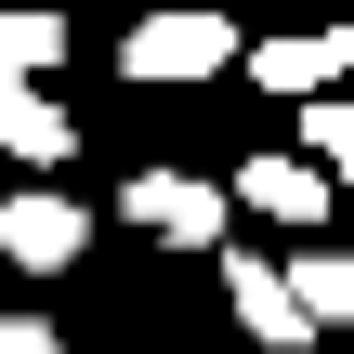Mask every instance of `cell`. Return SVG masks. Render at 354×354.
<instances>
[{"instance_id": "cell-1", "label": "cell", "mask_w": 354, "mask_h": 354, "mask_svg": "<svg viewBox=\"0 0 354 354\" xmlns=\"http://www.w3.org/2000/svg\"><path fill=\"white\" fill-rule=\"evenodd\" d=\"M118 66L158 79V92H184V79H223V66H236V26H223V13H131Z\"/></svg>"}, {"instance_id": "cell-2", "label": "cell", "mask_w": 354, "mask_h": 354, "mask_svg": "<svg viewBox=\"0 0 354 354\" xmlns=\"http://www.w3.org/2000/svg\"><path fill=\"white\" fill-rule=\"evenodd\" d=\"M145 236H171V250H223V223H236V197L223 184H197V171H131V197H118Z\"/></svg>"}, {"instance_id": "cell-3", "label": "cell", "mask_w": 354, "mask_h": 354, "mask_svg": "<svg viewBox=\"0 0 354 354\" xmlns=\"http://www.w3.org/2000/svg\"><path fill=\"white\" fill-rule=\"evenodd\" d=\"M223 302H236V328L263 354H302L315 342V315L289 302V263H263V250H223Z\"/></svg>"}, {"instance_id": "cell-4", "label": "cell", "mask_w": 354, "mask_h": 354, "mask_svg": "<svg viewBox=\"0 0 354 354\" xmlns=\"http://www.w3.org/2000/svg\"><path fill=\"white\" fill-rule=\"evenodd\" d=\"M79 236H92V210H66L53 184H26V197L0 210V250H13L26 276H66V263H79Z\"/></svg>"}, {"instance_id": "cell-5", "label": "cell", "mask_w": 354, "mask_h": 354, "mask_svg": "<svg viewBox=\"0 0 354 354\" xmlns=\"http://www.w3.org/2000/svg\"><path fill=\"white\" fill-rule=\"evenodd\" d=\"M342 26H289V39H250V79L263 92H289V105H315V92H342Z\"/></svg>"}, {"instance_id": "cell-6", "label": "cell", "mask_w": 354, "mask_h": 354, "mask_svg": "<svg viewBox=\"0 0 354 354\" xmlns=\"http://www.w3.org/2000/svg\"><path fill=\"white\" fill-rule=\"evenodd\" d=\"M236 210H263V223H328V171H315V158H250Z\"/></svg>"}, {"instance_id": "cell-7", "label": "cell", "mask_w": 354, "mask_h": 354, "mask_svg": "<svg viewBox=\"0 0 354 354\" xmlns=\"http://www.w3.org/2000/svg\"><path fill=\"white\" fill-rule=\"evenodd\" d=\"M0 145H13V158H26V171H53V158H66V145H79V118H66V105H53V92H39V79H13V92H0Z\"/></svg>"}, {"instance_id": "cell-8", "label": "cell", "mask_w": 354, "mask_h": 354, "mask_svg": "<svg viewBox=\"0 0 354 354\" xmlns=\"http://www.w3.org/2000/svg\"><path fill=\"white\" fill-rule=\"evenodd\" d=\"M289 302H302L315 328H354V250H302V263H289Z\"/></svg>"}, {"instance_id": "cell-9", "label": "cell", "mask_w": 354, "mask_h": 354, "mask_svg": "<svg viewBox=\"0 0 354 354\" xmlns=\"http://www.w3.org/2000/svg\"><path fill=\"white\" fill-rule=\"evenodd\" d=\"M302 158H315L328 184H354V92H315V105H302Z\"/></svg>"}, {"instance_id": "cell-10", "label": "cell", "mask_w": 354, "mask_h": 354, "mask_svg": "<svg viewBox=\"0 0 354 354\" xmlns=\"http://www.w3.org/2000/svg\"><path fill=\"white\" fill-rule=\"evenodd\" d=\"M53 53H66V13H0V92H13V79H39Z\"/></svg>"}, {"instance_id": "cell-11", "label": "cell", "mask_w": 354, "mask_h": 354, "mask_svg": "<svg viewBox=\"0 0 354 354\" xmlns=\"http://www.w3.org/2000/svg\"><path fill=\"white\" fill-rule=\"evenodd\" d=\"M0 354H66V328H39V315H0Z\"/></svg>"}]
</instances>
